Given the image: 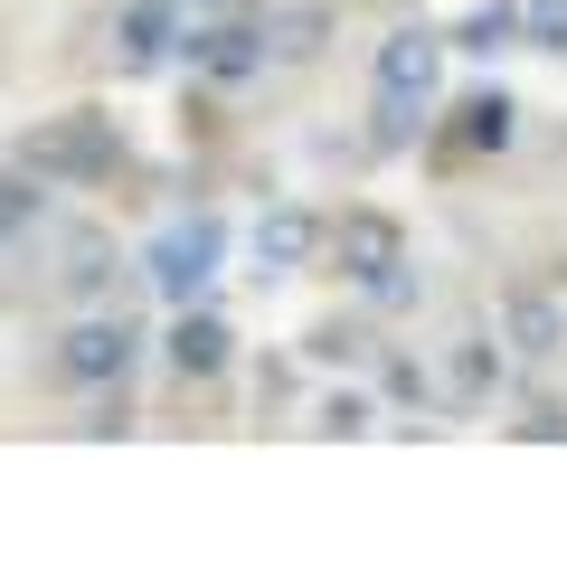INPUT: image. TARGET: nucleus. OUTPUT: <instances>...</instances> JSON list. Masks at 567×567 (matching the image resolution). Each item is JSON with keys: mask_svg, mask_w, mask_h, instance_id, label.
I'll list each match as a JSON object with an SVG mask.
<instances>
[{"mask_svg": "<svg viewBox=\"0 0 567 567\" xmlns=\"http://www.w3.org/2000/svg\"><path fill=\"white\" fill-rule=\"evenodd\" d=\"M10 162H20L39 189H104L123 162H133V142H123V114H104V104H66V114L29 123V133L10 142Z\"/></svg>", "mask_w": 567, "mask_h": 567, "instance_id": "obj_1", "label": "nucleus"}, {"mask_svg": "<svg viewBox=\"0 0 567 567\" xmlns=\"http://www.w3.org/2000/svg\"><path fill=\"white\" fill-rule=\"evenodd\" d=\"M435 85H445V29H388L379 58H369V142L379 152H398V142H416L425 123H435Z\"/></svg>", "mask_w": 567, "mask_h": 567, "instance_id": "obj_2", "label": "nucleus"}, {"mask_svg": "<svg viewBox=\"0 0 567 567\" xmlns=\"http://www.w3.org/2000/svg\"><path fill=\"white\" fill-rule=\"evenodd\" d=\"M322 256L341 265V284H350V293H369L379 312H416L425 275H416L406 227L388 218V208H341V218H331V237H322Z\"/></svg>", "mask_w": 567, "mask_h": 567, "instance_id": "obj_3", "label": "nucleus"}, {"mask_svg": "<svg viewBox=\"0 0 567 567\" xmlns=\"http://www.w3.org/2000/svg\"><path fill=\"white\" fill-rule=\"evenodd\" d=\"M142 350H152V331H142L123 303H95V312H76V322L48 341V379L95 398V388H123V379H133Z\"/></svg>", "mask_w": 567, "mask_h": 567, "instance_id": "obj_4", "label": "nucleus"}, {"mask_svg": "<svg viewBox=\"0 0 567 567\" xmlns=\"http://www.w3.org/2000/svg\"><path fill=\"white\" fill-rule=\"evenodd\" d=\"M218 265H227V218H218V208H189V218L152 227V246H142V284H152L171 312H181V303H208Z\"/></svg>", "mask_w": 567, "mask_h": 567, "instance_id": "obj_5", "label": "nucleus"}, {"mask_svg": "<svg viewBox=\"0 0 567 567\" xmlns=\"http://www.w3.org/2000/svg\"><path fill=\"white\" fill-rule=\"evenodd\" d=\"M181 66L199 85H218V95H237V85L265 76V20H237V10H208L199 29H181Z\"/></svg>", "mask_w": 567, "mask_h": 567, "instance_id": "obj_6", "label": "nucleus"}, {"mask_svg": "<svg viewBox=\"0 0 567 567\" xmlns=\"http://www.w3.org/2000/svg\"><path fill=\"white\" fill-rule=\"evenodd\" d=\"M152 350H162V369H171L181 388H208V379H227V369H237V331H227L218 303H181V312L162 322V341H152Z\"/></svg>", "mask_w": 567, "mask_h": 567, "instance_id": "obj_7", "label": "nucleus"}, {"mask_svg": "<svg viewBox=\"0 0 567 567\" xmlns=\"http://www.w3.org/2000/svg\"><path fill=\"white\" fill-rule=\"evenodd\" d=\"M322 237H331L322 208L275 199V208H256V227H246V256H256V275H265V284H284V275H303V265L322 256Z\"/></svg>", "mask_w": 567, "mask_h": 567, "instance_id": "obj_8", "label": "nucleus"}, {"mask_svg": "<svg viewBox=\"0 0 567 567\" xmlns=\"http://www.w3.org/2000/svg\"><path fill=\"white\" fill-rule=\"evenodd\" d=\"M511 142H520V95H511V85H473V95H454L445 162H502Z\"/></svg>", "mask_w": 567, "mask_h": 567, "instance_id": "obj_9", "label": "nucleus"}, {"mask_svg": "<svg viewBox=\"0 0 567 567\" xmlns=\"http://www.w3.org/2000/svg\"><path fill=\"white\" fill-rule=\"evenodd\" d=\"M181 29H189V10H181V0H123V10H114V29H104V48H114V66H123V76H152V66H171V58H181Z\"/></svg>", "mask_w": 567, "mask_h": 567, "instance_id": "obj_10", "label": "nucleus"}, {"mask_svg": "<svg viewBox=\"0 0 567 567\" xmlns=\"http://www.w3.org/2000/svg\"><path fill=\"white\" fill-rule=\"evenodd\" d=\"M435 388H445L454 416H483V406L511 388V350H502V341H483V331H464V341H445V369H435Z\"/></svg>", "mask_w": 567, "mask_h": 567, "instance_id": "obj_11", "label": "nucleus"}, {"mask_svg": "<svg viewBox=\"0 0 567 567\" xmlns=\"http://www.w3.org/2000/svg\"><path fill=\"white\" fill-rule=\"evenodd\" d=\"M492 331H502L511 360H558V350H567V303H558V293H539V284H511Z\"/></svg>", "mask_w": 567, "mask_h": 567, "instance_id": "obj_12", "label": "nucleus"}, {"mask_svg": "<svg viewBox=\"0 0 567 567\" xmlns=\"http://www.w3.org/2000/svg\"><path fill=\"white\" fill-rule=\"evenodd\" d=\"M331 0H284V10H265V66H312L331 48Z\"/></svg>", "mask_w": 567, "mask_h": 567, "instance_id": "obj_13", "label": "nucleus"}, {"mask_svg": "<svg viewBox=\"0 0 567 567\" xmlns=\"http://www.w3.org/2000/svg\"><path fill=\"white\" fill-rule=\"evenodd\" d=\"M114 284H123V256H114L104 237H76V246H66V265H58V293H66L76 312L114 303Z\"/></svg>", "mask_w": 567, "mask_h": 567, "instance_id": "obj_14", "label": "nucleus"}, {"mask_svg": "<svg viewBox=\"0 0 567 567\" xmlns=\"http://www.w3.org/2000/svg\"><path fill=\"white\" fill-rule=\"evenodd\" d=\"M39 227H48V189L29 181L20 162H0V265L20 256V246L39 237Z\"/></svg>", "mask_w": 567, "mask_h": 567, "instance_id": "obj_15", "label": "nucleus"}, {"mask_svg": "<svg viewBox=\"0 0 567 567\" xmlns=\"http://www.w3.org/2000/svg\"><path fill=\"white\" fill-rule=\"evenodd\" d=\"M445 48H464V58H502V48H520V0H473L464 20L445 29Z\"/></svg>", "mask_w": 567, "mask_h": 567, "instance_id": "obj_16", "label": "nucleus"}, {"mask_svg": "<svg viewBox=\"0 0 567 567\" xmlns=\"http://www.w3.org/2000/svg\"><path fill=\"white\" fill-rule=\"evenodd\" d=\"M369 350H379V331H369V322H341V312L303 331V360H312V369H360Z\"/></svg>", "mask_w": 567, "mask_h": 567, "instance_id": "obj_17", "label": "nucleus"}, {"mask_svg": "<svg viewBox=\"0 0 567 567\" xmlns=\"http://www.w3.org/2000/svg\"><path fill=\"white\" fill-rule=\"evenodd\" d=\"M379 398L388 406H445V388H435V369H425L416 350H388L379 360Z\"/></svg>", "mask_w": 567, "mask_h": 567, "instance_id": "obj_18", "label": "nucleus"}, {"mask_svg": "<svg viewBox=\"0 0 567 567\" xmlns=\"http://www.w3.org/2000/svg\"><path fill=\"white\" fill-rule=\"evenodd\" d=\"M379 425V398L369 388H322L312 398V435H369Z\"/></svg>", "mask_w": 567, "mask_h": 567, "instance_id": "obj_19", "label": "nucleus"}, {"mask_svg": "<svg viewBox=\"0 0 567 567\" xmlns=\"http://www.w3.org/2000/svg\"><path fill=\"white\" fill-rule=\"evenodd\" d=\"M520 48L567 58V0H520Z\"/></svg>", "mask_w": 567, "mask_h": 567, "instance_id": "obj_20", "label": "nucleus"}, {"mask_svg": "<svg viewBox=\"0 0 567 567\" xmlns=\"http://www.w3.org/2000/svg\"><path fill=\"white\" fill-rule=\"evenodd\" d=\"M520 435H529V445H558V435H567V406H558V398H529Z\"/></svg>", "mask_w": 567, "mask_h": 567, "instance_id": "obj_21", "label": "nucleus"}, {"mask_svg": "<svg viewBox=\"0 0 567 567\" xmlns=\"http://www.w3.org/2000/svg\"><path fill=\"white\" fill-rule=\"evenodd\" d=\"M181 10H189V20H208V10H237V0H181Z\"/></svg>", "mask_w": 567, "mask_h": 567, "instance_id": "obj_22", "label": "nucleus"}]
</instances>
